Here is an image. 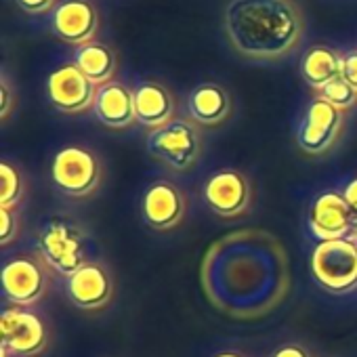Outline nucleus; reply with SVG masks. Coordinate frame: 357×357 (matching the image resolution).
Returning <instances> with one entry per match:
<instances>
[{
  "instance_id": "1",
  "label": "nucleus",
  "mask_w": 357,
  "mask_h": 357,
  "mask_svg": "<svg viewBox=\"0 0 357 357\" xmlns=\"http://www.w3.org/2000/svg\"><path fill=\"white\" fill-rule=\"evenodd\" d=\"M223 22L231 47L257 61L290 55L305 34V17L294 0H231Z\"/></svg>"
},
{
  "instance_id": "2",
  "label": "nucleus",
  "mask_w": 357,
  "mask_h": 357,
  "mask_svg": "<svg viewBox=\"0 0 357 357\" xmlns=\"http://www.w3.org/2000/svg\"><path fill=\"white\" fill-rule=\"evenodd\" d=\"M311 275L330 292L357 288V246L349 238L319 242L311 252Z\"/></svg>"
},
{
  "instance_id": "3",
  "label": "nucleus",
  "mask_w": 357,
  "mask_h": 357,
  "mask_svg": "<svg viewBox=\"0 0 357 357\" xmlns=\"http://www.w3.org/2000/svg\"><path fill=\"white\" fill-rule=\"evenodd\" d=\"M51 178L61 194L82 198L97 188L101 166L89 149L70 145L55 153L51 162Z\"/></svg>"
},
{
  "instance_id": "4",
  "label": "nucleus",
  "mask_w": 357,
  "mask_h": 357,
  "mask_svg": "<svg viewBox=\"0 0 357 357\" xmlns=\"http://www.w3.org/2000/svg\"><path fill=\"white\" fill-rule=\"evenodd\" d=\"M147 151L172 170H188L200 155L198 130L188 120H170L149 132Z\"/></svg>"
},
{
  "instance_id": "5",
  "label": "nucleus",
  "mask_w": 357,
  "mask_h": 357,
  "mask_svg": "<svg viewBox=\"0 0 357 357\" xmlns=\"http://www.w3.org/2000/svg\"><path fill=\"white\" fill-rule=\"evenodd\" d=\"M38 248L49 267L61 275H72L84 265L82 236L68 219H49L38 231Z\"/></svg>"
},
{
  "instance_id": "6",
  "label": "nucleus",
  "mask_w": 357,
  "mask_h": 357,
  "mask_svg": "<svg viewBox=\"0 0 357 357\" xmlns=\"http://www.w3.org/2000/svg\"><path fill=\"white\" fill-rule=\"evenodd\" d=\"M99 86L84 76V72L74 63H63L49 74L47 95L55 109L63 114H80L95 105Z\"/></svg>"
},
{
  "instance_id": "7",
  "label": "nucleus",
  "mask_w": 357,
  "mask_h": 357,
  "mask_svg": "<svg viewBox=\"0 0 357 357\" xmlns=\"http://www.w3.org/2000/svg\"><path fill=\"white\" fill-rule=\"evenodd\" d=\"M0 344L7 353L20 357L38 355L47 347V326L26 307L5 309L0 317Z\"/></svg>"
},
{
  "instance_id": "8",
  "label": "nucleus",
  "mask_w": 357,
  "mask_h": 357,
  "mask_svg": "<svg viewBox=\"0 0 357 357\" xmlns=\"http://www.w3.org/2000/svg\"><path fill=\"white\" fill-rule=\"evenodd\" d=\"M49 24L59 40L82 47L93 43L99 28V13L91 0H61L49 13Z\"/></svg>"
},
{
  "instance_id": "9",
  "label": "nucleus",
  "mask_w": 357,
  "mask_h": 357,
  "mask_svg": "<svg viewBox=\"0 0 357 357\" xmlns=\"http://www.w3.org/2000/svg\"><path fill=\"white\" fill-rule=\"evenodd\" d=\"M342 124V112L319 95L307 105L296 141L307 153H324L332 147Z\"/></svg>"
},
{
  "instance_id": "10",
  "label": "nucleus",
  "mask_w": 357,
  "mask_h": 357,
  "mask_svg": "<svg viewBox=\"0 0 357 357\" xmlns=\"http://www.w3.org/2000/svg\"><path fill=\"white\" fill-rule=\"evenodd\" d=\"M0 282H3L5 296L15 307H28L43 296L47 288V273L36 259L17 257L5 263Z\"/></svg>"
},
{
  "instance_id": "11",
  "label": "nucleus",
  "mask_w": 357,
  "mask_h": 357,
  "mask_svg": "<svg viewBox=\"0 0 357 357\" xmlns=\"http://www.w3.org/2000/svg\"><path fill=\"white\" fill-rule=\"evenodd\" d=\"M204 202L221 217H236L248 208L250 185L238 170H219L204 185Z\"/></svg>"
},
{
  "instance_id": "12",
  "label": "nucleus",
  "mask_w": 357,
  "mask_h": 357,
  "mask_svg": "<svg viewBox=\"0 0 357 357\" xmlns=\"http://www.w3.org/2000/svg\"><path fill=\"white\" fill-rule=\"evenodd\" d=\"M309 229L319 242H330L351 236L353 215L342 194L326 192L313 200L309 211Z\"/></svg>"
},
{
  "instance_id": "13",
  "label": "nucleus",
  "mask_w": 357,
  "mask_h": 357,
  "mask_svg": "<svg viewBox=\"0 0 357 357\" xmlns=\"http://www.w3.org/2000/svg\"><path fill=\"white\" fill-rule=\"evenodd\" d=\"M68 298L80 309L105 307L112 298L114 286L109 273L95 263H84L66 282Z\"/></svg>"
},
{
  "instance_id": "14",
  "label": "nucleus",
  "mask_w": 357,
  "mask_h": 357,
  "mask_svg": "<svg viewBox=\"0 0 357 357\" xmlns=\"http://www.w3.org/2000/svg\"><path fill=\"white\" fill-rule=\"evenodd\" d=\"M143 219L153 229H170L185 215V198L176 185L158 181L147 188L141 202Z\"/></svg>"
},
{
  "instance_id": "15",
  "label": "nucleus",
  "mask_w": 357,
  "mask_h": 357,
  "mask_svg": "<svg viewBox=\"0 0 357 357\" xmlns=\"http://www.w3.org/2000/svg\"><path fill=\"white\" fill-rule=\"evenodd\" d=\"M93 107L99 122L109 128H126L137 120L135 93L118 80L99 86Z\"/></svg>"
},
{
  "instance_id": "16",
  "label": "nucleus",
  "mask_w": 357,
  "mask_h": 357,
  "mask_svg": "<svg viewBox=\"0 0 357 357\" xmlns=\"http://www.w3.org/2000/svg\"><path fill=\"white\" fill-rule=\"evenodd\" d=\"M132 93H135L137 122H141L143 126H149L153 130L172 120L174 101L166 86H162L160 82L147 80V82H139Z\"/></svg>"
},
{
  "instance_id": "17",
  "label": "nucleus",
  "mask_w": 357,
  "mask_h": 357,
  "mask_svg": "<svg viewBox=\"0 0 357 357\" xmlns=\"http://www.w3.org/2000/svg\"><path fill=\"white\" fill-rule=\"evenodd\" d=\"M188 109L190 116L200 124H219L227 118L231 109V101L223 86L204 82L190 93Z\"/></svg>"
},
{
  "instance_id": "18",
  "label": "nucleus",
  "mask_w": 357,
  "mask_h": 357,
  "mask_svg": "<svg viewBox=\"0 0 357 357\" xmlns=\"http://www.w3.org/2000/svg\"><path fill=\"white\" fill-rule=\"evenodd\" d=\"M301 76L311 89L321 91L326 84L340 78V53L326 45L311 47L301 59Z\"/></svg>"
},
{
  "instance_id": "19",
  "label": "nucleus",
  "mask_w": 357,
  "mask_h": 357,
  "mask_svg": "<svg viewBox=\"0 0 357 357\" xmlns=\"http://www.w3.org/2000/svg\"><path fill=\"white\" fill-rule=\"evenodd\" d=\"M74 63L84 72L86 78H91L97 86H103L107 82H112L118 61H116V53L103 45V43H86L82 47H76L74 51Z\"/></svg>"
},
{
  "instance_id": "20",
  "label": "nucleus",
  "mask_w": 357,
  "mask_h": 357,
  "mask_svg": "<svg viewBox=\"0 0 357 357\" xmlns=\"http://www.w3.org/2000/svg\"><path fill=\"white\" fill-rule=\"evenodd\" d=\"M24 194L22 174L15 166L3 162L0 164V206L13 208Z\"/></svg>"
},
{
  "instance_id": "21",
  "label": "nucleus",
  "mask_w": 357,
  "mask_h": 357,
  "mask_svg": "<svg viewBox=\"0 0 357 357\" xmlns=\"http://www.w3.org/2000/svg\"><path fill=\"white\" fill-rule=\"evenodd\" d=\"M319 97L326 99L328 103H332L334 107H338L340 112L342 109H349L357 103V91L340 76L336 80H332L330 84H326L321 91H319Z\"/></svg>"
},
{
  "instance_id": "22",
  "label": "nucleus",
  "mask_w": 357,
  "mask_h": 357,
  "mask_svg": "<svg viewBox=\"0 0 357 357\" xmlns=\"http://www.w3.org/2000/svg\"><path fill=\"white\" fill-rule=\"evenodd\" d=\"M340 76L357 91V49L340 55Z\"/></svg>"
},
{
  "instance_id": "23",
  "label": "nucleus",
  "mask_w": 357,
  "mask_h": 357,
  "mask_svg": "<svg viewBox=\"0 0 357 357\" xmlns=\"http://www.w3.org/2000/svg\"><path fill=\"white\" fill-rule=\"evenodd\" d=\"M15 231H17L15 213L11 208H3V206H0V242L9 244L13 240Z\"/></svg>"
},
{
  "instance_id": "24",
  "label": "nucleus",
  "mask_w": 357,
  "mask_h": 357,
  "mask_svg": "<svg viewBox=\"0 0 357 357\" xmlns=\"http://www.w3.org/2000/svg\"><path fill=\"white\" fill-rule=\"evenodd\" d=\"M20 5L22 11L30 13V15H40V13H47V11H53L57 0H15Z\"/></svg>"
},
{
  "instance_id": "25",
  "label": "nucleus",
  "mask_w": 357,
  "mask_h": 357,
  "mask_svg": "<svg viewBox=\"0 0 357 357\" xmlns=\"http://www.w3.org/2000/svg\"><path fill=\"white\" fill-rule=\"evenodd\" d=\"M342 198L353 215V227L357 225V178H353V181H349L342 190Z\"/></svg>"
},
{
  "instance_id": "26",
  "label": "nucleus",
  "mask_w": 357,
  "mask_h": 357,
  "mask_svg": "<svg viewBox=\"0 0 357 357\" xmlns=\"http://www.w3.org/2000/svg\"><path fill=\"white\" fill-rule=\"evenodd\" d=\"M271 357H311V355L298 344H284V347L275 349L271 353Z\"/></svg>"
},
{
  "instance_id": "27",
  "label": "nucleus",
  "mask_w": 357,
  "mask_h": 357,
  "mask_svg": "<svg viewBox=\"0 0 357 357\" xmlns=\"http://www.w3.org/2000/svg\"><path fill=\"white\" fill-rule=\"evenodd\" d=\"M9 109H11V93H9L7 78H3V107H0V114H3V118L9 116Z\"/></svg>"
},
{
  "instance_id": "28",
  "label": "nucleus",
  "mask_w": 357,
  "mask_h": 357,
  "mask_svg": "<svg viewBox=\"0 0 357 357\" xmlns=\"http://www.w3.org/2000/svg\"><path fill=\"white\" fill-rule=\"evenodd\" d=\"M215 357H244V355H240V353H231V351H227V353H219V355H215Z\"/></svg>"
},
{
  "instance_id": "29",
  "label": "nucleus",
  "mask_w": 357,
  "mask_h": 357,
  "mask_svg": "<svg viewBox=\"0 0 357 357\" xmlns=\"http://www.w3.org/2000/svg\"><path fill=\"white\" fill-rule=\"evenodd\" d=\"M353 242H355V246H357V236H355V240H353Z\"/></svg>"
}]
</instances>
